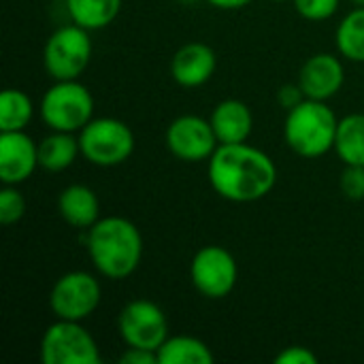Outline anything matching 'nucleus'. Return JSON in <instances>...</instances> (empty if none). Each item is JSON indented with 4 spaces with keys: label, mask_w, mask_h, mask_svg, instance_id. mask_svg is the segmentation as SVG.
<instances>
[{
    "label": "nucleus",
    "mask_w": 364,
    "mask_h": 364,
    "mask_svg": "<svg viewBox=\"0 0 364 364\" xmlns=\"http://www.w3.org/2000/svg\"><path fill=\"white\" fill-rule=\"evenodd\" d=\"M87 254L107 279L130 277L143 258V237L136 224L119 215L100 218L87 230Z\"/></svg>",
    "instance_id": "f03ea898"
},
{
    "label": "nucleus",
    "mask_w": 364,
    "mask_h": 364,
    "mask_svg": "<svg viewBox=\"0 0 364 364\" xmlns=\"http://www.w3.org/2000/svg\"><path fill=\"white\" fill-rule=\"evenodd\" d=\"M92 60L90 30L68 23L51 32L43 47V66L55 81L79 79Z\"/></svg>",
    "instance_id": "423d86ee"
},
{
    "label": "nucleus",
    "mask_w": 364,
    "mask_h": 364,
    "mask_svg": "<svg viewBox=\"0 0 364 364\" xmlns=\"http://www.w3.org/2000/svg\"><path fill=\"white\" fill-rule=\"evenodd\" d=\"M102 301L100 282L85 271H70L55 279L49 292V307L58 320L83 322Z\"/></svg>",
    "instance_id": "6e6552de"
},
{
    "label": "nucleus",
    "mask_w": 364,
    "mask_h": 364,
    "mask_svg": "<svg viewBox=\"0 0 364 364\" xmlns=\"http://www.w3.org/2000/svg\"><path fill=\"white\" fill-rule=\"evenodd\" d=\"M335 151L343 164L364 166V113H352L339 119Z\"/></svg>",
    "instance_id": "aec40b11"
},
{
    "label": "nucleus",
    "mask_w": 364,
    "mask_h": 364,
    "mask_svg": "<svg viewBox=\"0 0 364 364\" xmlns=\"http://www.w3.org/2000/svg\"><path fill=\"white\" fill-rule=\"evenodd\" d=\"M122 364H158V354L151 350H143V348H128L122 356Z\"/></svg>",
    "instance_id": "cd10ccee"
},
{
    "label": "nucleus",
    "mask_w": 364,
    "mask_h": 364,
    "mask_svg": "<svg viewBox=\"0 0 364 364\" xmlns=\"http://www.w3.org/2000/svg\"><path fill=\"white\" fill-rule=\"evenodd\" d=\"M209 119L220 143H245L254 130L252 109L237 98L218 102Z\"/></svg>",
    "instance_id": "dca6fc26"
},
{
    "label": "nucleus",
    "mask_w": 364,
    "mask_h": 364,
    "mask_svg": "<svg viewBox=\"0 0 364 364\" xmlns=\"http://www.w3.org/2000/svg\"><path fill=\"white\" fill-rule=\"evenodd\" d=\"M38 143L23 130L0 132V181L19 186L38 168Z\"/></svg>",
    "instance_id": "f8f14e48"
},
{
    "label": "nucleus",
    "mask_w": 364,
    "mask_h": 364,
    "mask_svg": "<svg viewBox=\"0 0 364 364\" xmlns=\"http://www.w3.org/2000/svg\"><path fill=\"white\" fill-rule=\"evenodd\" d=\"M34 115L32 98L23 90H4L0 96V132L26 130Z\"/></svg>",
    "instance_id": "4be33fe9"
},
{
    "label": "nucleus",
    "mask_w": 364,
    "mask_h": 364,
    "mask_svg": "<svg viewBox=\"0 0 364 364\" xmlns=\"http://www.w3.org/2000/svg\"><path fill=\"white\" fill-rule=\"evenodd\" d=\"M177 2H181V4H196L198 0H177Z\"/></svg>",
    "instance_id": "c756f323"
},
{
    "label": "nucleus",
    "mask_w": 364,
    "mask_h": 364,
    "mask_svg": "<svg viewBox=\"0 0 364 364\" xmlns=\"http://www.w3.org/2000/svg\"><path fill=\"white\" fill-rule=\"evenodd\" d=\"M213 360L211 348L188 335H168L158 350V364H211Z\"/></svg>",
    "instance_id": "a211bd4d"
},
{
    "label": "nucleus",
    "mask_w": 364,
    "mask_h": 364,
    "mask_svg": "<svg viewBox=\"0 0 364 364\" xmlns=\"http://www.w3.org/2000/svg\"><path fill=\"white\" fill-rule=\"evenodd\" d=\"M190 279L205 299L220 301L235 290L239 267L235 256L222 245H205L190 262Z\"/></svg>",
    "instance_id": "1a4fd4ad"
},
{
    "label": "nucleus",
    "mask_w": 364,
    "mask_h": 364,
    "mask_svg": "<svg viewBox=\"0 0 364 364\" xmlns=\"http://www.w3.org/2000/svg\"><path fill=\"white\" fill-rule=\"evenodd\" d=\"M38 113L49 130L81 132L83 126L94 119V96L79 79L55 81L45 90Z\"/></svg>",
    "instance_id": "20e7f679"
},
{
    "label": "nucleus",
    "mask_w": 364,
    "mask_h": 364,
    "mask_svg": "<svg viewBox=\"0 0 364 364\" xmlns=\"http://www.w3.org/2000/svg\"><path fill=\"white\" fill-rule=\"evenodd\" d=\"M66 11L73 23L92 32L115 21L122 11V0H66Z\"/></svg>",
    "instance_id": "6ab92c4d"
},
{
    "label": "nucleus",
    "mask_w": 364,
    "mask_h": 364,
    "mask_svg": "<svg viewBox=\"0 0 364 364\" xmlns=\"http://www.w3.org/2000/svg\"><path fill=\"white\" fill-rule=\"evenodd\" d=\"M117 331L128 348H143L158 354L168 337V320L156 303L136 299L119 311Z\"/></svg>",
    "instance_id": "9d476101"
},
{
    "label": "nucleus",
    "mask_w": 364,
    "mask_h": 364,
    "mask_svg": "<svg viewBox=\"0 0 364 364\" xmlns=\"http://www.w3.org/2000/svg\"><path fill=\"white\" fill-rule=\"evenodd\" d=\"M58 211L62 220L73 228L90 230L100 220V200L92 188L83 183H73L60 192Z\"/></svg>",
    "instance_id": "2eb2a0df"
},
{
    "label": "nucleus",
    "mask_w": 364,
    "mask_h": 364,
    "mask_svg": "<svg viewBox=\"0 0 364 364\" xmlns=\"http://www.w3.org/2000/svg\"><path fill=\"white\" fill-rule=\"evenodd\" d=\"M134 132L132 128L115 117H94L79 132L81 156L102 168L117 166L126 162L134 151Z\"/></svg>",
    "instance_id": "39448f33"
},
{
    "label": "nucleus",
    "mask_w": 364,
    "mask_h": 364,
    "mask_svg": "<svg viewBox=\"0 0 364 364\" xmlns=\"http://www.w3.org/2000/svg\"><path fill=\"white\" fill-rule=\"evenodd\" d=\"M337 126L339 119L324 100L305 98L286 113L284 139L296 156L314 160L335 149Z\"/></svg>",
    "instance_id": "7ed1b4c3"
},
{
    "label": "nucleus",
    "mask_w": 364,
    "mask_h": 364,
    "mask_svg": "<svg viewBox=\"0 0 364 364\" xmlns=\"http://www.w3.org/2000/svg\"><path fill=\"white\" fill-rule=\"evenodd\" d=\"M43 364H98L100 352L81 322L55 320L47 326L41 339Z\"/></svg>",
    "instance_id": "0eeeda50"
},
{
    "label": "nucleus",
    "mask_w": 364,
    "mask_h": 364,
    "mask_svg": "<svg viewBox=\"0 0 364 364\" xmlns=\"http://www.w3.org/2000/svg\"><path fill=\"white\" fill-rule=\"evenodd\" d=\"M301 17L309 21L331 19L339 11V0H292Z\"/></svg>",
    "instance_id": "b1692460"
},
{
    "label": "nucleus",
    "mask_w": 364,
    "mask_h": 364,
    "mask_svg": "<svg viewBox=\"0 0 364 364\" xmlns=\"http://www.w3.org/2000/svg\"><path fill=\"white\" fill-rule=\"evenodd\" d=\"M273 2H286V0H273Z\"/></svg>",
    "instance_id": "2f4dec72"
},
{
    "label": "nucleus",
    "mask_w": 364,
    "mask_h": 364,
    "mask_svg": "<svg viewBox=\"0 0 364 364\" xmlns=\"http://www.w3.org/2000/svg\"><path fill=\"white\" fill-rule=\"evenodd\" d=\"M166 149L181 162H205L220 147L211 119L200 115H179L164 132Z\"/></svg>",
    "instance_id": "9b49d317"
},
{
    "label": "nucleus",
    "mask_w": 364,
    "mask_h": 364,
    "mask_svg": "<svg viewBox=\"0 0 364 364\" xmlns=\"http://www.w3.org/2000/svg\"><path fill=\"white\" fill-rule=\"evenodd\" d=\"M277 364H318V356L305 348V346H290L284 348L277 356H275Z\"/></svg>",
    "instance_id": "a878e982"
},
{
    "label": "nucleus",
    "mask_w": 364,
    "mask_h": 364,
    "mask_svg": "<svg viewBox=\"0 0 364 364\" xmlns=\"http://www.w3.org/2000/svg\"><path fill=\"white\" fill-rule=\"evenodd\" d=\"M352 4H356V6H364V0H350Z\"/></svg>",
    "instance_id": "7c9ffc66"
},
{
    "label": "nucleus",
    "mask_w": 364,
    "mask_h": 364,
    "mask_svg": "<svg viewBox=\"0 0 364 364\" xmlns=\"http://www.w3.org/2000/svg\"><path fill=\"white\" fill-rule=\"evenodd\" d=\"M205 2H209L211 6L222 9V11H239V9L252 4L254 0H205Z\"/></svg>",
    "instance_id": "c85d7f7f"
},
{
    "label": "nucleus",
    "mask_w": 364,
    "mask_h": 364,
    "mask_svg": "<svg viewBox=\"0 0 364 364\" xmlns=\"http://www.w3.org/2000/svg\"><path fill=\"white\" fill-rule=\"evenodd\" d=\"M346 81V68L341 60L333 53H316L311 55L299 73V85L303 87L307 98L328 100L333 98Z\"/></svg>",
    "instance_id": "ddd939ff"
},
{
    "label": "nucleus",
    "mask_w": 364,
    "mask_h": 364,
    "mask_svg": "<svg viewBox=\"0 0 364 364\" xmlns=\"http://www.w3.org/2000/svg\"><path fill=\"white\" fill-rule=\"evenodd\" d=\"M341 192L350 200H364V166L346 164L341 179H339Z\"/></svg>",
    "instance_id": "393cba45"
},
{
    "label": "nucleus",
    "mask_w": 364,
    "mask_h": 364,
    "mask_svg": "<svg viewBox=\"0 0 364 364\" xmlns=\"http://www.w3.org/2000/svg\"><path fill=\"white\" fill-rule=\"evenodd\" d=\"M26 215V198L17 186H4L0 190V222L4 226L17 224Z\"/></svg>",
    "instance_id": "5701e85b"
},
{
    "label": "nucleus",
    "mask_w": 364,
    "mask_h": 364,
    "mask_svg": "<svg viewBox=\"0 0 364 364\" xmlns=\"http://www.w3.org/2000/svg\"><path fill=\"white\" fill-rule=\"evenodd\" d=\"M305 98H307V96H305L303 87H301L299 83H286V85H282L279 92H277V102H279V107L286 109V111L299 107Z\"/></svg>",
    "instance_id": "bb28decb"
},
{
    "label": "nucleus",
    "mask_w": 364,
    "mask_h": 364,
    "mask_svg": "<svg viewBox=\"0 0 364 364\" xmlns=\"http://www.w3.org/2000/svg\"><path fill=\"white\" fill-rule=\"evenodd\" d=\"M335 43L346 60L364 62V6H356L341 19Z\"/></svg>",
    "instance_id": "412c9836"
},
{
    "label": "nucleus",
    "mask_w": 364,
    "mask_h": 364,
    "mask_svg": "<svg viewBox=\"0 0 364 364\" xmlns=\"http://www.w3.org/2000/svg\"><path fill=\"white\" fill-rule=\"evenodd\" d=\"M207 175L215 194L230 203H256L277 183L271 156L247 143H220L207 160Z\"/></svg>",
    "instance_id": "f257e3e1"
},
{
    "label": "nucleus",
    "mask_w": 364,
    "mask_h": 364,
    "mask_svg": "<svg viewBox=\"0 0 364 364\" xmlns=\"http://www.w3.org/2000/svg\"><path fill=\"white\" fill-rule=\"evenodd\" d=\"M79 154L81 147H79V136L75 139V132L51 130V134H47L38 143V164L49 173L66 171L68 166H73Z\"/></svg>",
    "instance_id": "f3484780"
},
{
    "label": "nucleus",
    "mask_w": 364,
    "mask_h": 364,
    "mask_svg": "<svg viewBox=\"0 0 364 364\" xmlns=\"http://www.w3.org/2000/svg\"><path fill=\"white\" fill-rule=\"evenodd\" d=\"M218 68L215 51L205 43H186L181 45L171 60V77L181 87H200L205 85Z\"/></svg>",
    "instance_id": "4468645a"
}]
</instances>
